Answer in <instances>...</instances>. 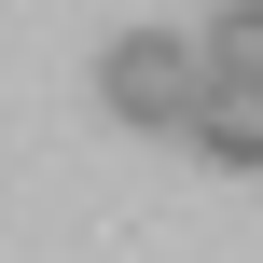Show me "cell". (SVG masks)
<instances>
[{
    "mask_svg": "<svg viewBox=\"0 0 263 263\" xmlns=\"http://www.w3.org/2000/svg\"><path fill=\"white\" fill-rule=\"evenodd\" d=\"M194 42H208V83H263V0H222V14H194Z\"/></svg>",
    "mask_w": 263,
    "mask_h": 263,
    "instance_id": "3",
    "label": "cell"
},
{
    "mask_svg": "<svg viewBox=\"0 0 263 263\" xmlns=\"http://www.w3.org/2000/svg\"><path fill=\"white\" fill-rule=\"evenodd\" d=\"M180 153L222 166V180H263V83H208V111L180 125Z\"/></svg>",
    "mask_w": 263,
    "mask_h": 263,
    "instance_id": "2",
    "label": "cell"
},
{
    "mask_svg": "<svg viewBox=\"0 0 263 263\" xmlns=\"http://www.w3.org/2000/svg\"><path fill=\"white\" fill-rule=\"evenodd\" d=\"M97 111L139 125V139H180V125L208 111V42H194V28H111V55H97Z\"/></svg>",
    "mask_w": 263,
    "mask_h": 263,
    "instance_id": "1",
    "label": "cell"
}]
</instances>
